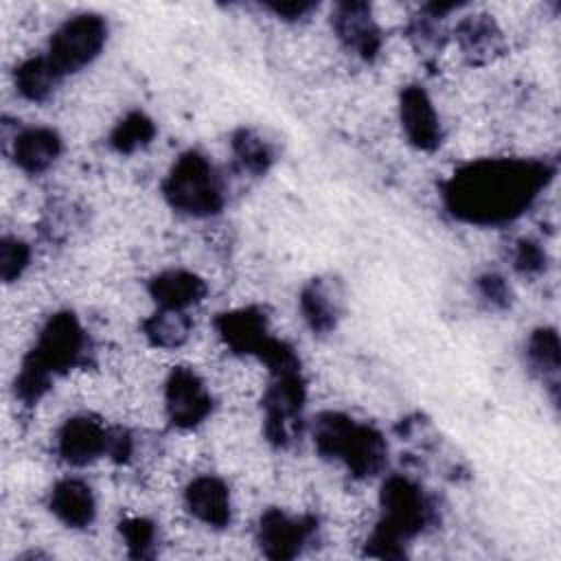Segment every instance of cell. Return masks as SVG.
<instances>
[{
    "label": "cell",
    "instance_id": "obj_23",
    "mask_svg": "<svg viewBox=\"0 0 561 561\" xmlns=\"http://www.w3.org/2000/svg\"><path fill=\"white\" fill-rule=\"evenodd\" d=\"M156 136V125L145 112L125 114L110 134V147L118 153H134L147 147Z\"/></svg>",
    "mask_w": 561,
    "mask_h": 561
},
{
    "label": "cell",
    "instance_id": "obj_29",
    "mask_svg": "<svg viewBox=\"0 0 561 561\" xmlns=\"http://www.w3.org/2000/svg\"><path fill=\"white\" fill-rule=\"evenodd\" d=\"M478 291L480 296L495 309H506L511 307V300H513V294H511V287L506 283L504 276L495 274V272H486L478 278Z\"/></svg>",
    "mask_w": 561,
    "mask_h": 561
},
{
    "label": "cell",
    "instance_id": "obj_16",
    "mask_svg": "<svg viewBox=\"0 0 561 561\" xmlns=\"http://www.w3.org/2000/svg\"><path fill=\"white\" fill-rule=\"evenodd\" d=\"M61 153V136L53 127L33 125L15 134L11 145L13 162L26 175L48 171Z\"/></svg>",
    "mask_w": 561,
    "mask_h": 561
},
{
    "label": "cell",
    "instance_id": "obj_2",
    "mask_svg": "<svg viewBox=\"0 0 561 561\" xmlns=\"http://www.w3.org/2000/svg\"><path fill=\"white\" fill-rule=\"evenodd\" d=\"M313 445L320 456L340 462L353 478H373L388 462V445L381 432L333 410L318 414Z\"/></svg>",
    "mask_w": 561,
    "mask_h": 561
},
{
    "label": "cell",
    "instance_id": "obj_18",
    "mask_svg": "<svg viewBox=\"0 0 561 561\" xmlns=\"http://www.w3.org/2000/svg\"><path fill=\"white\" fill-rule=\"evenodd\" d=\"M456 42L469 64L482 66L502 55L504 37L497 24L489 15H471L458 22Z\"/></svg>",
    "mask_w": 561,
    "mask_h": 561
},
{
    "label": "cell",
    "instance_id": "obj_11",
    "mask_svg": "<svg viewBox=\"0 0 561 561\" xmlns=\"http://www.w3.org/2000/svg\"><path fill=\"white\" fill-rule=\"evenodd\" d=\"M399 121L408 142L421 151H434L443 140L438 112L421 85H405L399 94Z\"/></svg>",
    "mask_w": 561,
    "mask_h": 561
},
{
    "label": "cell",
    "instance_id": "obj_19",
    "mask_svg": "<svg viewBox=\"0 0 561 561\" xmlns=\"http://www.w3.org/2000/svg\"><path fill=\"white\" fill-rule=\"evenodd\" d=\"M526 359L533 373L552 390V397L557 399L561 368V346L557 331L550 327L535 329L526 342Z\"/></svg>",
    "mask_w": 561,
    "mask_h": 561
},
{
    "label": "cell",
    "instance_id": "obj_28",
    "mask_svg": "<svg viewBox=\"0 0 561 561\" xmlns=\"http://www.w3.org/2000/svg\"><path fill=\"white\" fill-rule=\"evenodd\" d=\"M405 546L401 539H397L394 535L386 533L383 528L375 526L366 539V546H364V554L366 557H375V559H403L408 552H405Z\"/></svg>",
    "mask_w": 561,
    "mask_h": 561
},
{
    "label": "cell",
    "instance_id": "obj_6",
    "mask_svg": "<svg viewBox=\"0 0 561 561\" xmlns=\"http://www.w3.org/2000/svg\"><path fill=\"white\" fill-rule=\"evenodd\" d=\"M88 351V335L72 311L53 313L35 337V346L24 355L26 362L53 379L75 368Z\"/></svg>",
    "mask_w": 561,
    "mask_h": 561
},
{
    "label": "cell",
    "instance_id": "obj_21",
    "mask_svg": "<svg viewBox=\"0 0 561 561\" xmlns=\"http://www.w3.org/2000/svg\"><path fill=\"white\" fill-rule=\"evenodd\" d=\"M61 75L50 66L46 55H35L18 64L13 72L15 90L22 99L31 103H44L53 96L55 88L59 85Z\"/></svg>",
    "mask_w": 561,
    "mask_h": 561
},
{
    "label": "cell",
    "instance_id": "obj_10",
    "mask_svg": "<svg viewBox=\"0 0 561 561\" xmlns=\"http://www.w3.org/2000/svg\"><path fill=\"white\" fill-rule=\"evenodd\" d=\"M110 427L92 416L77 414L70 416L57 432V454L70 467H85L103 456H107Z\"/></svg>",
    "mask_w": 561,
    "mask_h": 561
},
{
    "label": "cell",
    "instance_id": "obj_12",
    "mask_svg": "<svg viewBox=\"0 0 561 561\" xmlns=\"http://www.w3.org/2000/svg\"><path fill=\"white\" fill-rule=\"evenodd\" d=\"M333 28L340 42L357 57L370 61L381 48V31L366 2H342L335 7Z\"/></svg>",
    "mask_w": 561,
    "mask_h": 561
},
{
    "label": "cell",
    "instance_id": "obj_24",
    "mask_svg": "<svg viewBox=\"0 0 561 561\" xmlns=\"http://www.w3.org/2000/svg\"><path fill=\"white\" fill-rule=\"evenodd\" d=\"M230 145H232V151H234L237 160L241 162V167L254 175H263L274 162V151H272L270 142L263 140V136H259L252 129L234 131Z\"/></svg>",
    "mask_w": 561,
    "mask_h": 561
},
{
    "label": "cell",
    "instance_id": "obj_3",
    "mask_svg": "<svg viewBox=\"0 0 561 561\" xmlns=\"http://www.w3.org/2000/svg\"><path fill=\"white\" fill-rule=\"evenodd\" d=\"M162 195L173 210L195 219L213 217L226 204L224 184L213 162L193 149L171 164L162 182Z\"/></svg>",
    "mask_w": 561,
    "mask_h": 561
},
{
    "label": "cell",
    "instance_id": "obj_20",
    "mask_svg": "<svg viewBox=\"0 0 561 561\" xmlns=\"http://www.w3.org/2000/svg\"><path fill=\"white\" fill-rule=\"evenodd\" d=\"M300 313L307 327L318 333H331L340 318V305L335 291L322 278L309 280L300 291Z\"/></svg>",
    "mask_w": 561,
    "mask_h": 561
},
{
    "label": "cell",
    "instance_id": "obj_9",
    "mask_svg": "<svg viewBox=\"0 0 561 561\" xmlns=\"http://www.w3.org/2000/svg\"><path fill=\"white\" fill-rule=\"evenodd\" d=\"M164 412L178 430H193L213 412V397L193 368L178 366L169 373L164 381Z\"/></svg>",
    "mask_w": 561,
    "mask_h": 561
},
{
    "label": "cell",
    "instance_id": "obj_8",
    "mask_svg": "<svg viewBox=\"0 0 561 561\" xmlns=\"http://www.w3.org/2000/svg\"><path fill=\"white\" fill-rule=\"evenodd\" d=\"M318 530V519L311 515L294 517L280 508H267L256 526V543L267 559L289 561L302 554Z\"/></svg>",
    "mask_w": 561,
    "mask_h": 561
},
{
    "label": "cell",
    "instance_id": "obj_27",
    "mask_svg": "<svg viewBox=\"0 0 561 561\" xmlns=\"http://www.w3.org/2000/svg\"><path fill=\"white\" fill-rule=\"evenodd\" d=\"M548 254L539 241L519 239L513 250V270L522 276H537L546 270Z\"/></svg>",
    "mask_w": 561,
    "mask_h": 561
},
{
    "label": "cell",
    "instance_id": "obj_14",
    "mask_svg": "<svg viewBox=\"0 0 561 561\" xmlns=\"http://www.w3.org/2000/svg\"><path fill=\"white\" fill-rule=\"evenodd\" d=\"M48 511L59 524L83 530L96 519V497L81 478H61L48 493Z\"/></svg>",
    "mask_w": 561,
    "mask_h": 561
},
{
    "label": "cell",
    "instance_id": "obj_13",
    "mask_svg": "<svg viewBox=\"0 0 561 561\" xmlns=\"http://www.w3.org/2000/svg\"><path fill=\"white\" fill-rule=\"evenodd\" d=\"M186 511L208 528H226L232 517L228 484L217 476H197L184 489Z\"/></svg>",
    "mask_w": 561,
    "mask_h": 561
},
{
    "label": "cell",
    "instance_id": "obj_1",
    "mask_svg": "<svg viewBox=\"0 0 561 561\" xmlns=\"http://www.w3.org/2000/svg\"><path fill=\"white\" fill-rule=\"evenodd\" d=\"M552 173V167L541 160H478L449 178L445 184V204L456 219L467 224H506L533 204Z\"/></svg>",
    "mask_w": 561,
    "mask_h": 561
},
{
    "label": "cell",
    "instance_id": "obj_7",
    "mask_svg": "<svg viewBox=\"0 0 561 561\" xmlns=\"http://www.w3.org/2000/svg\"><path fill=\"white\" fill-rule=\"evenodd\" d=\"M305 379L300 368L272 373V381L263 394V430L272 445L287 447L302 425Z\"/></svg>",
    "mask_w": 561,
    "mask_h": 561
},
{
    "label": "cell",
    "instance_id": "obj_17",
    "mask_svg": "<svg viewBox=\"0 0 561 561\" xmlns=\"http://www.w3.org/2000/svg\"><path fill=\"white\" fill-rule=\"evenodd\" d=\"M149 296L160 309L188 311L206 296V283L188 270H164L149 280Z\"/></svg>",
    "mask_w": 561,
    "mask_h": 561
},
{
    "label": "cell",
    "instance_id": "obj_25",
    "mask_svg": "<svg viewBox=\"0 0 561 561\" xmlns=\"http://www.w3.org/2000/svg\"><path fill=\"white\" fill-rule=\"evenodd\" d=\"M131 559H153L158 552V528L147 517H127L118 526Z\"/></svg>",
    "mask_w": 561,
    "mask_h": 561
},
{
    "label": "cell",
    "instance_id": "obj_30",
    "mask_svg": "<svg viewBox=\"0 0 561 561\" xmlns=\"http://www.w3.org/2000/svg\"><path fill=\"white\" fill-rule=\"evenodd\" d=\"M267 7H270V11H274V15H278L280 20H289V22L305 18L307 13H311L316 9V4H311V2H272Z\"/></svg>",
    "mask_w": 561,
    "mask_h": 561
},
{
    "label": "cell",
    "instance_id": "obj_5",
    "mask_svg": "<svg viewBox=\"0 0 561 561\" xmlns=\"http://www.w3.org/2000/svg\"><path fill=\"white\" fill-rule=\"evenodd\" d=\"M105 39L107 22L96 13H79L55 28L44 55L64 79L90 66L101 55Z\"/></svg>",
    "mask_w": 561,
    "mask_h": 561
},
{
    "label": "cell",
    "instance_id": "obj_26",
    "mask_svg": "<svg viewBox=\"0 0 561 561\" xmlns=\"http://www.w3.org/2000/svg\"><path fill=\"white\" fill-rule=\"evenodd\" d=\"M31 245L20 237L4 234L0 241V276L4 283L18 280L31 265Z\"/></svg>",
    "mask_w": 561,
    "mask_h": 561
},
{
    "label": "cell",
    "instance_id": "obj_15",
    "mask_svg": "<svg viewBox=\"0 0 561 561\" xmlns=\"http://www.w3.org/2000/svg\"><path fill=\"white\" fill-rule=\"evenodd\" d=\"M215 324L226 346L241 355L259 357L261 351L272 340L267 329V318L256 307H243V309L221 313Z\"/></svg>",
    "mask_w": 561,
    "mask_h": 561
},
{
    "label": "cell",
    "instance_id": "obj_22",
    "mask_svg": "<svg viewBox=\"0 0 561 561\" xmlns=\"http://www.w3.org/2000/svg\"><path fill=\"white\" fill-rule=\"evenodd\" d=\"M193 329L188 311L175 309H156L149 318L142 320V335L156 348H180Z\"/></svg>",
    "mask_w": 561,
    "mask_h": 561
},
{
    "label": "cell",
    "instance_id": "obj_4",
    "mask_svg": "<svg viewBox=\"0 0 561 561\" xmlns=\"http://www.w3.org/2000/svg\"><path fill=\"white\" fill-rule=\"evenodd\" d=\"M434 522V506L423 489L405 476H388L379 491V519L375 526L403 543L419 537Z\"/></svg>",
    "mask_w": 561,
    "mask_h": 561
}]
</instances>
